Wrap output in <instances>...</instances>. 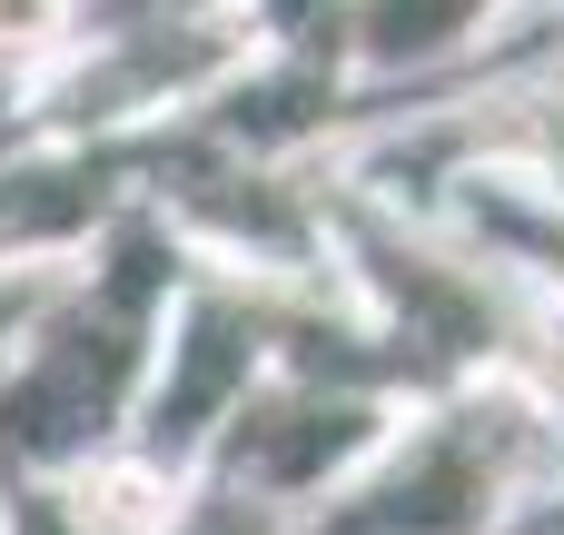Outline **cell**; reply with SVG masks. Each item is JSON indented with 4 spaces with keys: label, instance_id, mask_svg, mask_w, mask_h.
<instances>
[{
    "label": "cell",
    "instance_id": "obj_1",
    "mask_svg": "<svg viewBox=\"0 0 564 535\" xmlns=\"http://www.w3.org/2000/svg\"><path fill=\"white\" fill-rule=\"evenodd\" d=\"M59 20V0H0V40H40Z\"/></svg>",
    "mask_w": 564,
    "mask_h": 535
}]
</instances>
